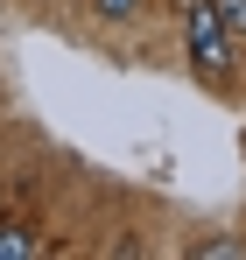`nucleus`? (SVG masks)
<instances>
[{"label":"nucleus","instance_id":"obj_1","mask_svg":"<svg viewBox=\"0 0 246 260\" xmlns=\"http://www.w3.org/2000/svg\"><path fill=\"white\" fill-rule=\"evenodd\" d=\"M190 63L204 78H225V63H232V21L218 0H190Z\"/></svg>","mask_w":246,"mask_h":260},{"label":"nucleus","instance_id":"obj_2","mask_svg":"<svg viewBox=\"0 0 246 260\" xmlns=\"http://www.w3.org/2000/svg\"><path fill=\"white\" fill-rule=\"evenodd\" d=\"M42 239L36 232H21V225H0V260H36Z\"/></svg>","mask_w":246,"mask_h":260},{"label":"nucleus","instance_id":"obj_3","mask_svg":"<svg viewBox=\"0 0 246 260\" xmlns=\"http://www.w3.org/2000/svg\"><path fill=\"white\" fill-rule=\"evenodd\" d=\"M84 7H99V14H106V21H127V14H134V7H141V0H84Z\"/></svg>","mask_w":246,"mask_h":260}]
</instances>
